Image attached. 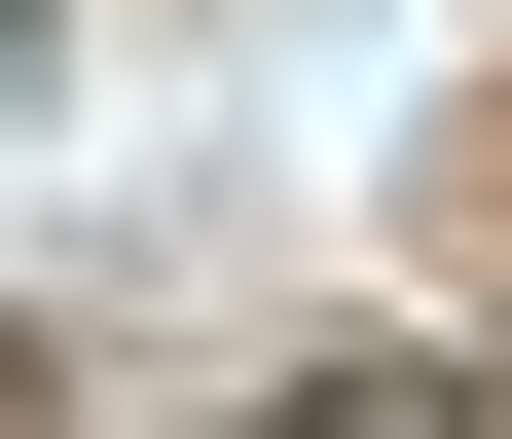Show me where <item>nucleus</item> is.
Instances as JSON below:
<instances>
[{"instance_id": "1", "label": "nucleus", "mask_w": 512, "mask_h": 439, "mask_svg": "<svg viewBox=\"0 0 512 439\" xmlns=\"http://www.w3.org/2000/svg\"><path fill=\"white\" fill-rule=\"evenodd\" d=\"M0 403H37V366H0Z\"/></svg>"}]
</instances>
